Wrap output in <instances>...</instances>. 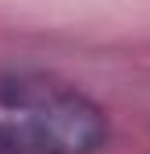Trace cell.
Segmentation results:
<instances>
[{
  "label": "cell",
  "instance_id": "1",
  "mask_svg": "<svg viewBox=\"0 0 150 154\" xmlns=\"http://www.w3.org/2000/svg\"><path fill=\"white\" fill-rule=\"evenodd\" d=\"M107 140L104 111L57 79L0 82V154H93Z\"/></svg>",
  "mask_w": 150,
  "mask_h": 154
}]
</instances>
